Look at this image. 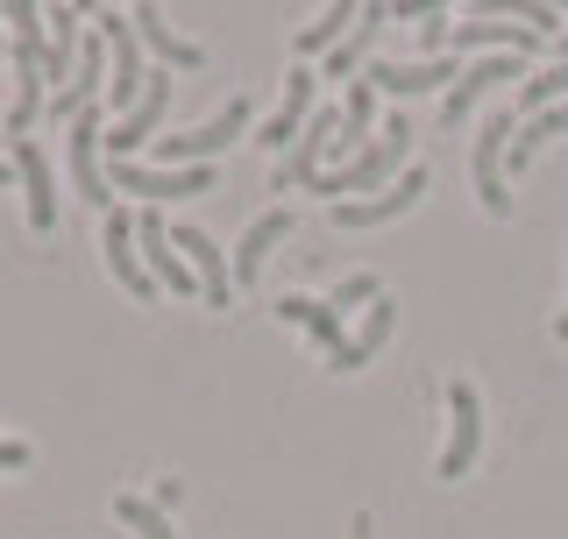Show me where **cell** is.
Returning <instances> with one entry per match:
<instances>
[{
    "mask_svg": "<svg viewBox=\"0 0 568 539\" xmlns=\"http://www.w3.org/2000/svg\"><path fill=\"white\" fill-rule=\"evenodd\" d=\"M413 164V121L405 114H384V129H377V142H369L355 164H342V171H320L306 192H320L327 206H342V192H369L377 200L384 185H398V171Z\"/></svg>",
    "mask_w": 568,
    "mask_h": 539,
    "instance_id": "cell-1",
    "label": "cell"
},
{
    "mask_svg": "<svg viewBox=\"0 0 568 539\" xmlns=\"http://www.w3.org/2000/svg\"><path fill=\"white\" fill-rule=\"evenodd\" d=\"M511 135H519V106H497L484 129L469 135V185H476V206L490 213V221H505L511 213Z\"/></svg>",
    "mask_w": 568,
    "mask_h": 539,
    "instance_id": "cell-2",
    "label": "cell"
},
{
    "mask_svg": "<svg viewBox=\"0 0 568 539\" xmlns=\"http://www.w3.org/2000/svg\"><path fill=\"white\" fill-rule=\"evenodd\" d=\"M100 22V43H106V106H114V121L129 114V106L142 100V85H150V64H142V35H135V22L121 8H100L93 14Z\"/></svg>",
    "mask_w": 568,
    "mask_h": 539,
    "instance_id": "cell-3",
    "label": "cell"
},
{
    "mask_svg": "<svg viewBox=\"0 0 568 539\" xmlns=\"http://www.w3.org/2000/svg\"><path fill=\"white\" fill-rule=\"evenodd\" d=\"M242 129H248V93H242V100H227L213 121H200V129H185V135H156V164H164V171L213 164V156H221Z\"/></svg>",
    "mask_w": 568,
    "mask_h": 539,
    "instance_id": "cell-4",
    "label": "cell"
},
{
    "mask_svg": "<svg viewBox=\"0 0 568 539\" xmlns=\"http://www.w3.org/2000/svg\"><path fill=\"white\" fill-rule=\"evenodd\" d=\"M476 447H484V398H476L469 376H455V384H448V447H440V482L469 476Z\"/></svg>",
    "mask_w": 568,
    "mask_h": 539,
    "instance_id": "cell-5",
    "label": "cell"
},
{
    "mask_svg": "<svg viewBox=\"0 0 568 539\" xmlns=\"http://www.w3.org/2000/svg\"><path fill=\"white\" fill-rule=\"evenodd\" d=\"M106 192H135V200H192V192H213V164H192V171H164V164H106Z\"/></svg>",
    "mask_w": 568,
    "mask_h": 539,
    "instance_id": "cell-6",
    "label": "cell"
},
{
    "mask_svg": "<svg viewBox=\"0 0 568 539\" xmlns=\"http://www.w3.org/2000/svg\"><path fill=\"white\" fill-rule=\"evenodd\" d=\"M135 248H142V270L156 277V292L200 298V277H192V263H185V256H178V242H171V221H164V213H135Z\"/></svg>",
    "mask_w": 568,
    "mask_h": 539,
    "instance_id": "cell-7",
    "label": "cell"
},
{
    "mask_svg": "<svg viewBox=\"0 0 568 539\" xmlns=\"http://www.w3.org/2000/svg\"><path fill=\"white\" fill-rule=\"evenodd\" d=\"M313 114H320V71L292 64V79H284V100H277V114L256 129V142H263V150H277V156H292V142L306 135Z\"/></svg>",
    "mask_w": 568,
    "mask_h": 539,
    "instance_id": "cell-8",
    "label": "cell"
},
{
    "mask_svg": "<svg viewBox=\"0 0 568 539\" xmlns=\"http://www.w3.org/2000/svg\"><path fill=\"white\" fill-rule=\"evenodd\" d=\"M164 114H171V71L156 64V71H150V85H142V100H135L129 114H121L114 129L100 135V142H106V156H114V164H135V150L150 142V129H156Z\"/></svg>",
    "mask_w": 568,
    "mask_h": 539,
    "instance_id": "cell-9",
    "label": "cell"
},
{
    "mask_svg": "<svg viewBox=\"0 0 568 539\" xmlns=\"http://www.w3.org/2000/svg\"><path fill=\"white\" fill-rule=\"evenodd\" d=\"M426 185H434V177H426V164H405L398 171V185H384L377 200H342L334 206V227H384V221H398V213H413L419 200H426Z\"/></svg>",
    "mask_w": 568,
    "mask_h": 539,
    "instance_id": "cell-10",
    "label": "cell"
},
{
    "mask_svg": "<svg viewBox=\"0 0 568 539\" xmlns=\"http://www.w3.org/2000/svg\"><path fill=\"white\" fill-rule=\"evenodd\" d=\"M100 106H85L79 121H71V200H85V206H121L114 192H106V171H100Z\"/></svg>",
    "mask_w": 568,
    "mask_h": 539,
    "instance_id": "cell-11",
    "label": "cell"
},
{
    "mask_svg": "<svg viewBox=\"0 0 568 539\" xmlns=\"http://www.w3.org/2000/svg\"><path fill=\"white\" fill-rule=\"evenodd\" d=\"M363 79L390 100H419L434 85H455L462 64H448V58H377V64H363Z\"/></svg>",
    "mask_w": 568,
    "mask_h": 539,
    "instance_id": "cell-12",
    "label": "cell"
},
{
    "mask_svg": "<svg viewBox=\"0 0 568 539\" xmlns=\"http://www.w3.org/2000/svg\"><path fill=\"white\" fill-rule=\"evenodd\" d=\"M178 256L192 263V277H200V298L206 305H235V263H227V248L206 235V227H171Z\"/></svg>",
    "mask_w": 568,
    "mask_h": 539,
    "instance_id": "cell-13",
    "label": "cell"
},
{
    "mask_svg": "<svg viewBox=\"0 0 568 539\" xmlns=\"http://www.w3.org/2000/svg\"><path fill=\"white\" fill-rule=\"evenodd\" d=\"M100 248H106V270H114V284H129V298H156V277L142 270V248H135V213H129V206H106Z\"/></svg>",
    "mask_w": 568,
    "mask_h": 539,
    "instance_id": "cell-14",
    "label": "cell"
},
{
    "mask_svg": "<svg viewBox=\"0 0 568 539\" xmlns=\"http://www.w3.org/2000/svg\"><path fill=\"white\" fill-rule=\"evenodd\" d=\"M14 177H22V200H29V227L50 235L58 227V171H50L43 142H14Z\"/></svg>",
    "mask_w": 568,
    "mask_h": 539,
    "instance_id": "cell-15",
    "label": "cell"
},
{
    "mask_svg": "<svg viewBox=\"0 0 568 539\" xmlns=\"http://www.w3.org/2000/svg\"><path fill=\"white\" fill-rule=\"evenodd\" d=\"M526 71V58H469L462 64V79L448 85V100H440V121H448V129H462V121H469V106L490 93V85H505V79H519Z\"/></svg>",
    "mask_w": 568,
    "mask_h": 539,
    "instance_id": "cell-16",
    "label": "cell"
},
{
    "mask_svg": "<svg viewBox=\"0 0 568 539\" xmlns=\"http://www.w3.org/2000/svg\"><path fill=\"white\" fill-rule=\"evenodd\" d=\"M292 235V213L284 206H271V213H256V221L242 227V242L227 248V263H235V292H248V284L263 277V263H271V248Z\"/></svg>",
    "mask_w": 568,
    "mask_h": 539,
    "instance_id": "cell-17",
    "label": "cell"
},
{
    "mask_svg": "<svg viewBox=\"0 0 568 539\" xmlns=\"http://www.w3.org/2000/svg\"><path fill=\"white\" fill-rule=\"evenodd\" d=\"M390 334H398V305H390V298H377V305H369V313H363V327H355V334L342 340V348L327 355V369H342V376L369 369V363H377V348H384Z\"/></svg>",
    "mask_w": 568,
    "mask_h": 539,
    "instance_id": "cell-18",
    "label": "cell"
},
{
    "mask_svg": "<svg viewBox=\"0 0 568 539\" xmlns=\"http://www.w3.org/2000/svg\"><path fill=\"white\" fill-rule=\"evenodd\" d=\"M271 313L284 319V327H306L313 340H320V348H342V340H348V319L342 313H334V305L327 298H306V292H284V298H271Z\"/></svg>",
    "mask_w": 568,
    "mask_h": 539,
    "instance_id": "cell-19",
    "label": "cell"
},
{
    "mask_svg": "<svg viewBox=\"0 0 568 539\" xmlns=\"http://www.w3.org/2000/svg\"><path fill=\"white\" fill-rule=\"evenodd\" d=\"M129 22H135V35H142V50H156V58H164V71H200V64H206V50L164 22V8H135Z\"/></svg>",
    "mask_w": 568,
    "mask_h": 539,
    "instance_id": "cell-20",
    "label": "cell"
},
{
    "mask_svg": "<svg viewBox=\"0 0 568 539\" xmlns=\"http://www.w3.org/2000/svg\"><path fill=\"white\" fill-rule=\"evenodd\" d=\"M384 22H390V8H363V14H355V29L327 50V79H348V71L369 58V43L384 35Z\"/></svg>",
    "mask_w": 568,
    "mask_h": 539,
    "instance_id": "cell-21",
    "label": "cell"
},
{
    "mask_svg": "<svg viewBox=\"0 0 568 539\" xmlns=\"http://www.w3.org/2000/svg\"><path fill=\"white\" fill-rule=\"evenodd\" d=\"M43 106H50V79L36 64H14V100H8V135H22L29 142V129L43 121Z\"/></svg>",
    "mask_w": 568,
    "mask_h": 539,
    "instance_id": "cell-22",
    "label": "cell"
},
{
    "mask_svg": "<svg viewBox=\"0 0 568 539\" xmlns=\"http://www.w3.org/2000/svg\"><path fill=\"white\" fill-rule=\"evenodd\" d=\"M114 518H121L135 539H178V532H171V511H156V497H142V490H121V497H114Z\"/></svg>",
    "mask_w": 568,
    "mask_h": 539,
    "instance_id": "cell-23",
    "label": "cell"
},
{
    "mask_svg": "<svg viewBox=\"0 0 568 539\" xmlns=\"http://www.w3.org/2000/svg\"><path fill=\"white\" fill-rule=\"evenodd\" d=\"M355 14H363L355 0H334V8L320 14V22H306V29H298V58H306V50H334V43H342V35L355 29Z\"/></svg>",
    "mask_w": 568,
    "mask_h": 539,
    "instance_id": "cell-24",
    "label": "cell"
},
{
    "mask_svg": "<svg viewBox=\"0 0 568 539\" xmlns=\"http://www.w3.org/2000/svg\"><path fill=\"white\" fill-rule=\"evenodd\" d=\"M547 106H568V64L532 71V79L519 85V121H526V114H547Z\"/></svg>",
    "mask_w": 568,
    "mask_h": 539,
    "instance_id": "cell-25",
    "label": "cell"
},
{
    "mask_svg": "<svg viewBox=\"0 0 568 539\" xmlns=\"http://www.w3.org/2000/svg\"><path fill=\"white\" fill-rule=\"evenodd\" d=\"M377 298H384V277H377V270H348V277L327 292V305H334L342 319H348V313H369Z\"/></svg>",
    "mask_w": 568,
    "mask_h": 539,
    "instance_id": "cell-26",
    "label": "cell"
},
{
    "mask_svg": "<svg viewBox=\"0 0 568 539\" xmlns=\"http://www.w3.org/2000/svg\"><path fill=\"white\" fill-rule=\"evenodd\" d=\"M29 461V440H0V469H22Z\"/></svg>",
    "mask_w": 568,
    "mask_h": 539,
    "instance_id": "cell-27",
    "label": "cell"
},
{
    "mask_svg": "<svg viewBox=\"0 0 568 539\" xmlns=\"http://www.w3.org/2000/svg\"><path fill=\"white\" fill-rule=\"evenodd\" d=\"M178 497H185V482H178V476H164V482H156V511H171Z\"/></svg>",
    "mask_w": 568,
    "mask_h": 539,
    "instance_id": "cell-28",
    "label": "cell"
},
{
    "mask_svg": "<svg viewBox=\"0 0 568 539\" xmlns=\"http://www.w3.org/2000/svg\"><path fill=\"white\" fill-rule=\"evenodd\" d=\"M555 334H561V340H568V298H561V313H555Z\"/></svg>",
    "mask_w": 568,
    "mask_h": 539,
    "instance_id": "cell-29",
    "label": "cell"
},
{
    "mask_svg": "<svg viewBox=\"0 0 568 539\" xmlns=\"http://www.w3.org/2000/svg\"><path fill=\"white\" fill-rule=\"evenodd\" d=\"M8 177H14V156H0V185H8Z\"/></svg>",
    "mask_w": 568,
    "mask_h": 539,
    "instance_id": "cell-30",
    "label": "cell"
},
{
    "mask_svg": "<svg viewBox=\"0 0 568 539\" xmlns=\"http://www.w3.org/2000/svg\"><path fill=\"white\" fill-rule=\"evenodd\" d=\"M555 43H561V64H568V29H561V35H555Z\"/></svg>",
    "mask_w": 568,
    "mask_h": 539,
    "instance_id": "cell-31",
    "label": "cell"
},
{
    "mask_svg": "<svg viewBox=\"0 0 568 539\" xmlns=\"http://www.w3.org/2000/svg\"><path fill=\"white\" fill-rule=\"evenodd\" d=\"M0 440H8V434H0Z\"/></svg>",
    "mask_w": 568,
    "mask_h": 539,
    "instance_id": "cell-32",
    "label": "cell"
}]
</instances>
